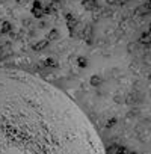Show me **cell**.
I'll return each instance as SVG.
<instances>
[{"instance_id": "cell-1", "label": "cell", "mask_w": 151, "mask_h": 154, "mask_svg": "<svg viewBox=\"0 0 151 154\" xmlns=\"http://www.w3.org/2000/svg\"><path fill=\"white\" fill-rule=\"evenodd\" d=\"M0 154H107L89 118L42 77L0 66Z\"/></svg>"}]
</instances>
